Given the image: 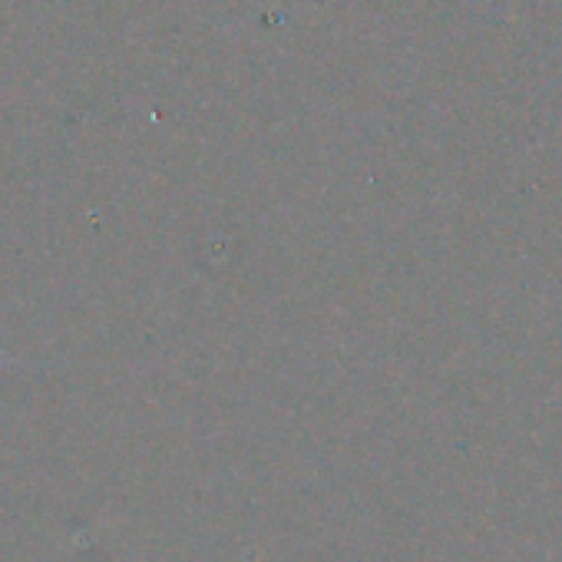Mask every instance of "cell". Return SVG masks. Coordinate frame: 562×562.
<instances>
[{"label": "cell", "mask_w": 562, "mask_h": 562, "mask_svg": "<svg viewBox=\"0 0 562 562\" xmlns=\"http://www.w3.org/2000/svg\"><path fill=\"white\" fill-rule=\"evenodd\" d=\"M4 364H8V361H4V358H0V368H4Z\"/></svg>", "instance_id": "obj_1"}]
</instances>
